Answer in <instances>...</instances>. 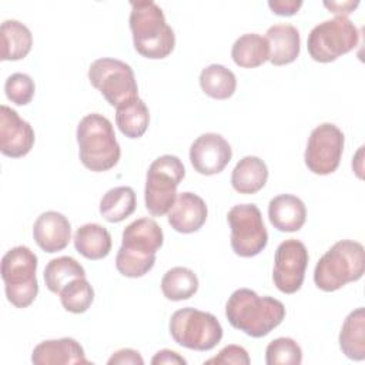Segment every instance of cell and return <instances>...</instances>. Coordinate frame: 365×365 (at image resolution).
Segmentation results:
<instances>
[{"label": "cell", "mask_w": 365, "mask_h": 365, "mask_svg": "<svg viewBox=\"0 0 365 365\" xmlns=\"http://www.w3.org/2000/svg\"><path fill=\"white\" fill-rule=\"evenodd\" d=\"M268 180L267 164L255 155H245L232 170L231 185L240 194L258 192Z\"/></svg>", "instance_id": "cell-21"}, {"label": "cell", "mask_w": 365, "mask_h": 365, "mask_svg": "<svg viewBox=\"0 0 365 365\" xmlns=\"http://www.w3.org/2000/svg\"><path fill=\"white\" fill-rule=\"evenodd\" d=\"M227 221L231 228V248L237 255L255 257L267 247L268 232L255 204L234 205L227 214Z\"/></svg>", "instance_id": "cell-11"}, {"label": "cell", "mask_w": 365, "mask_h": 365, "mask_svg": "<svg viewBox=\"0 0 365 365\" xmlns=\"http://www.w3.org/2000/svg\"><path fill=\"white\" fill-rule=\"evenodd\" d=\"M161 227L143 217L128 224L121 235V247L115 257L117 271L128 278L145 275L155 264V252L163 247Z\"/></svg>", "instance_id": "cell-2"}, {"label": "cell", "mask_w": 365, "mask_h": 365, "mask_svg": "<svg viewBox=\"0 0 365 365\" xmlns=\"http://www.w3.org/2000/svg\"><path fill=\"white\" fill-rule=\"evenodd\" d=\"M208 208L205 201L190 191L177 194L174 205L168 211V224L177 232L191 234L198 231L207 221Z\"/></svg>", "instance_id": "cell-16"}, {"label": "cell", "mask_w": 365, "mask_h": 365, "mask_svg": "<svg viewBox=\"0 0 365 365\" xmlns=\"http://www.w3.org/2000/svg\"><path fill=\"white\" fill-rule=\"evenodd\" d=\"M153 365H185L187 361L178 355L175 351L171 349H161L158 351L153 359H151Z\"/></svg>", "instance_id": "cell-37"}, {"label": "cell", "mask_w": 365, "mask_h": 365, "mask_svg": "<svg viewBox=\"0 0 365 365\" xmlns=\"http://www.w3.org/2000/svg\"><path fill=\"white\" fill-rule=\"evenodd\" d=\"M34 130L16 110L0 106V151L1 154L20 158L30 153L34 145Z\"/></svg>", "instance_id": "cell-15"}, {"label": "cell", "mask_w": 365, "mask_h": 365, "mask_svg": "<svg viewBox=\"0 0 365 365\" xmlns=\"http://www.w3.org/2000/svg\"><path fill=\"white\" fill-rule=\"evenodd\" d=\"M359 31L345 16H335L317 24L308 34L307 48L312 60L331 63L358 46Z\"/></svg>", "instance_id": "cell-9"}, {"label": "cell", "mask_w": 365, "mask_h": 365, "mask_svg": "<svg viewBox=\"0 0 365 365\" xmlns=\"http://www.w3.org/2000/svg\"><path fill=\"white\" fill-rule=\"evenodd\" d=\"M359 4V1H324V6L334 14L336 16H348L349 13L354 11V9H356Z\"/></svg>", "instance_id": "cell-38"}, {"label": "cell", "mask_w": 365, "mask_h": 365, "mask_svg": "<svg viewBox=\"0 0 365 365\" xmlns=\"http://www.w3.org/2000/svg\"><path fill=\"white\" fill-rule=\"evenodd\" d=\"M31 362L36 365L91 364L86 358L83 346L74 338L41 341L33 349Z\"/></svg>", "instance_id": "cell-18"}, {"label": "cell", "mask_w": 365, "mask_h": 365, "mask_svg": "<svg viewBox=\"0 0 365 365\" xmlns=\"http://www.w3.org/2000/svg\"><path fill=\"white\" fill-rule=\"evenodd\" d=\"M170 334L173 339L188 349L210 351L222 338V327L217 317L191 307L171 315Z\"/></svg>", "instance_id": "cell-8"}, {"label": "cell", "mask_w": 365, "mask_h": 365, "mask_svg": "<svg viewBox=\"0 0 365 365\" xmlns=\"http://www.w3.org/2000/svg\"><path fill=\"white\" fill-rule=\"evenodd\" d=\"M135 192L128 185L114 187L100 200V214L108 222H121L135 211Z\"/></svg>", "instance_id": "cell-27"}, {"label": "cell", "mask_w": 365, "mask_h": 365, "mask_svg": "<svg viewBox=\"0 0 365 365\" xmlns=\"http://www.w3.org/2000/svg\"><path fill=\"white\" fill-rule=\"evenodd\" d=\"M201 90L215 100L230 98L237 88L235 74L222 64H210L200 74Z\"/></svg>", "instance_id": "cell-28"}, {"label": "cell", "mask_w": 365, "mask_h": 365, "mask_svg": "<svg viewBox=\"0 0 365 365\" xmlns=\"http://www.w3.org/2000/svg\"><path fill=\"white\" fill-rule=\"evenodd\" d=\"M1 60H21L33 46V34L30 29L19 20H4L0 26Z\"/></svg>", "instance_id": "cell-23"}, {"label": "cell", "mask_w": 365, "mask_h": 365, "mask_svg": "<svg viewBox=\"0 0 365 365\" xmlns=\"http://www.w3.org/2000/svg\"><path fill=\"white\" fill-rule=\"evenodd\" d=\"M108 365H143L144 364V359L143 356L140 355L138 351L135 349H131V348H124V349H120L117 352H114L110 359L107 361Z\"/></svg>", "instance_id": "cell-35"}, {"label": "cell", "mask_w": 365, "mask_h": 365, "mask_svg": "<svg viewBox=\"0 0 365 365\" xmlns=\"http://www.w3.org/2000/svg\"><path fill=\"white\" fill-rule=\"evenodd\" d=\"M4 91H6V97L11 103L17 106H26L31 101L34 96L36 84L29 74L14 73L7 77L4 83Z\"/></svg>", "instance_id": "cell-33"}, {"label": "cell", "mask_w": 365, "mask_h": 365, "mask_svg": "<svg viewBox=\"0 0 365 365\" xmlns=\"http://www.w3.org/2000/svg\"><path fill=\"white\" fill-rule=\"evenodd\" d=\"M364 271V245L354 240H341L335 242L317 262L314 269V282L319 289L332 292L348 282L361 279Z\"/></svg>", "instance_id": "cell-5"}, {"label": "cell", "mask_w": 365, "mask_h": 365, "mask_svg": "<svg viewBox=\"0 0 365 365\" xmlns=\"http://www.w3.org/2000/svg\"><path fill=\"white\" fill-rule=\"evenodd\" d=\"M36 244L46 252L53 254L64 250L71 238V225L67 217L57 211L40 214L33 225Z\"/></svg>", "instance_id": "cell-17"}, {"label": "cell", "mask_w": 365, "mask_h": 365, "mask_svg": "<svg viewBox=\"0 0 365 365\" xmlns=\"http://www.w3.org/2000/svg\"><path fill=\"white\" fill-rule=\"evenodd\" d=\"M43 277L48 291L60 294V291L70 281L80 277H86V271L77 259H74L73 257L63 255L58 258H53L47 262Z\"/></svg>", "instance_id": "cell-29"}, {"label": "cell", "mask_w": 365, "mask_h": 365, "mask_svg": "<svg viewBox=\"0 0 365 365\" xmlns=\"http://www.w3.org/2000/svg\"><path fill=\"white\" fill-rule=\"evenodd\" d=\"M198 289L195 272L187 267H174L168 269L161 279V291L170 301H182L191 298Z\"/></svg>", "instance_id": "cell-30"}, {"label": "cell", "mask_w": 365, "mask_h": 365, "mask_svg": "<svg viewBox=\"0 0 365 365\" xmlns=\"http://www.w3.org/2000/svg\"><path fill=\"white\" fill-rule=\"evenodd\" d=\"M265 38L269 46V61L274 66H285L297 60L301 50V37L295 26L279 23L271 26Z\"/></svg>", "instance_id": "cell-20"}, {"label": "cell", "mask_w": 365, "mask_h": 365, "mask_svg": "<svg viewBox=\"0 0 365 365\" xmlns=\"http://www.w3.org/2000/svg\"><path fill=\"white\" fill-rule=\"evenodd\" d=\"M344 133L332 123L315 127L308 138L304 160L309 171L318 175L332 174L341 161L344 151Z\"/></svg>", "instance_id": "cell-12"}, {"label": "cell", "mask_w": 365, "mask_h": 365, "mask_svg": "<svg viewBox=\"0 0 365 365\" xmlns=\"http://www.w3.org/2000/svg\"><path fill=\"white\" fill-rule=\"evenodd\" d=\"M231 57L242 68L259 67L269 58L268 41L257 33H245L234 41Z\"/></svg>", "instance_id": "cell-26"}, {"label": "cell", "mask_w": 365, "mask_h": 365, "mask_svg": "<svg viewBox=\"0 0 365 365\" xmlns=\"http://www.w3.org/2000/svg\"><path fill=\"white\" fill-rule=\"evenodd\" d=\"M225 317L235 329L261 338L284 321L285 307L274 297H259L250 288H238L225 304Z\"/></svg>", "instance_id": "cell-1"}, {"label": "cell", "mask_w": 365, "mask_h": 365, "mask_svg": "<svg viewBox=\"0 0 365 365\" xmlns=\"http://www.w3.org/2000/svg\"><path fill=\"white\" fill-rule=\"evenodd\" d=\"M115 124L127 138H140L148 128L150 111L140 98H131L115 107Z\"/></svg>", "instance_id": "cell-25"}, {"label": "cell", "mask_w": 365, "mask_h": 365, "mask_svg": "<svg viewBox=\"0 0 365 365\" xmlns=\"http://www.w3.org/2000/svg\"><path fill=\"white\" fill-rule=\"evenodd\" d=\"M308 259V251L302 241L295 238L282 241L274 257V285L284 294L297 292L302 287Z\"/></svg>", "instance_id": "cell-13"}, {"label": "cell", "mask_w": 365, "mask_h": 365, "mask_svg": "<svg viewBox=\"0 0 365 365\" xmlns=\"http://www.w3.org/2000/svg\"><path fill=\"white\" fill-rule=\"evenodd\" d=\"M251 362L248 352L245 351V348L240 346V345H227L224 346L218 355L210 358L205 361L207 365L212 364V365H248Z\"/></svg>", "instance_id": "cell-34"}, {"label": "cell", "mask_w": 365, "mask_h": 365, "mask_svg": "<svg viewBox=\"0 0 365 365\" xmlns=\"http://www.w3.org/2000/svg\"><path fill=\"white\" fill-rule=\"evenodd\" d=\"M185 177L182 161L165 154L155 158L147 171L144 200L147 211L154 217L168 214L177 198V187Z\"/></svg>", "instance_id": "cell-7"}, {"label": "cell", "mask_w": 365, "mask_h": 365, "mask_svg": "<svg viewBox=\"0 0 365 365\" xmlns=\"http://www.w3.org/2000/svg\"><path fill=\"white\" fill-rule=\"evenodd\" d=\"M128 21L137 53L151 60H161L171 54L175 46V34L157 3L153 0L131 1Z\"/></svg>", "instance_id": "cell-3"}, {"label": "cell", "mask_w": 365, "mask_h": 365, "mask_svg": "<svg viewBox=\"0 0 365 365\" xmlns=\"http://www.w3.org/2000/svg\"><path fill=\"white\" fill-rule=\"evenodd\" d=\"M269 222L282 232H295L307 220V208L301 198L292 194H279L268 204Z\"/></svg>", "instance_id": "cell-19"}, {"label": "cell", "mask_w": 365, "mask_h": 365, "mask_svg": "<svg viewBox=\"0 0 365 365\" xmlns=\"http://www.w3.org/2000/svg\"><path fill=\"white\" fill-rule=\"evenodd\" d=\"M37 255L24 245L9 250L1 258V278L7 301L16 308H27L38 294L36 277Z\"/></svg>", "instance_id": "cell-6"}, {"label": "cell", "mask_w": 365, "mask_h": 365, "mask_svg": "<svg viewBox=\"0 0 365 365\" xmlns=\"http://www.w3.org/2000/svg\"><path fill=\"white\" fill-rule=\"evenodd\" d=\"M88 80L113 107L138 97L134 71L121 60L110 57L94 60L88 67Z\"/></svg>", "instance_id": "cell-10"}, {"label": "cell", "mask_w": 365, "mask_h": 365, "mask_svg": "<svg viewBox=\"0 0 365 365\" xmlns=\"http://www.w3.org/2000/svg\"><path fill=\"white\" fill-rule=\"evenodd\" d=\"M78 155L83 165L94 173L111 170L120 160L121 150L111 121L98 113L84 115L77 125Z\"/></svg>", "instance_id": "cell-4"}, {"label": "cell", "mask_w": 365, "mask_h": 365, "mask_svg": "<svg viewBox=\"0 0 365 365\" xmlns=\"http://www.w3.org/2000/svg\"><path fill=\"white\" fill-rule=\"evenodd\" d=\"M232 157L230 143L217 133H205L194 140L190 147V161L194 170L202 175L221 173Z\"/></svg>", "instance_id": "cell-14"}, {"label": "cell", "mask_w": 365, "mask_h": 365, "mask_svg": "<svg viewBox=\"0 0 365 365\" xmlns=\"http://www.w3.org/2000/svg\"><path fill=\"white\" fill-rule=\"evenodd\" d=\"M58 295L63 308L73 314L86 312L94 301V289L86 277L70 281Z\"/></svg>", "instance_id": "cell-31"}, {"label": "cell", "mask_w": 365, "mask_h": 365, "mask_svg": "<svg viewBox=\"0 0 365 365\" xmlns=\"http://www.w3.org/2000/svg\"><path fill=\"white\" fill-rule=\"evenodd\" d=\"M339 348L352 361L365 359V309L359 307L348 314L339 332Z\"/></svg>", "instance_id": "cell-24"}, {"label": "cell", "mask_w": 365, "mask_h": 365, "mask_svg": "<svg viewBox=\"0 0 365 365\" xmlns=\"http://www.w3.org/2000/svg\"><path fill=\"white\" fill-rule=\"evenodd\" d=\"M73 240L76 251L87 259L106 258L113 245L108 230L96 222H88L78 227Z\"/></svg>", "instance_id": "cell-22"}, {"label": "cell", "mask_w": 365, "mask_h": 365, "mask_svg": "<svg viewBox=\"0 0 365 365\" xmlns=\"http://www.w3.org/2000/svg\"><path fill=\"white\" fill-rule=\"evenodd\" d=\"M302 6L301 0H269L268 7L278 16H294Z\"/></svg>", "instance_id": "cell-36"}, {"label": "cell", "mask_w": 365, "mask_h": 365, "mask_svg": "<svg viewBox=\"0 0 365 365\" xmlns=\"http://www.w3.org/2000/svg\"><path fill=\"white\" fill-rule=\"evenodd\" d=\"M267 365H299L302 362L301 346L288 336L271 341L265 349Z\"/></svg>", "instance_id": "cell-32"}]
</instances>
